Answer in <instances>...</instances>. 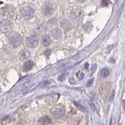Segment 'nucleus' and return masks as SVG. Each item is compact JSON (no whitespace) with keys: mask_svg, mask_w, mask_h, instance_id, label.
Segmentation results:
<instances>
[{"mask_svg":"<svg viewBox=\"0 0 125 125\" xmlns=\"http://www.w3.org/2000/svg\"><path fill=\"white\" fill-rule=\"evenodd\" d=\"M8 38L11 45L15 48L18 47L22 43V38L17 33H11L8 36Z\"/></svg>","mask_w":125,"mask_h":125,"instance_id":"obj_1","label":"nucleus"},{"mask_svg":"<svg viewBox=\"0 0 125 125\" xmlns=\"http://www.w3.org/2000/svg\"><path fill=\"white\" fill-rule=\"evenodd\" d=\"M21 15L25 20H30L35 15V11L31 7H24L21 10Z\"/></svg>","mask_w":125,"mask_h":125,"instance_id":"obj_2","label":"nucleus"},{"mask_svg":"<svg viewBox=\"0 0 125 125\" xmlns=\"http://www.w3.org/2000/svg\"><path fill=\"white\" fill-rule=\"evenodd\" d=\"M65 108L62 106H58L56 108L53 113V117L56 119H60L61 118L63 117L64 115L65 114Z\"/></svg>","mask_w":125,"mask_h":125,"instance_id":"obj_3","label":"nucleus"},{"mask_svg":"<svg viewBox=\"0 0 125 125\" xmlns=\"http://www.w3.org/2000/svg\"><path fill=\"white\" fill-rule=\"evenodd\" d=\"M13 28V24L11 21L7 20H4L0 23V29L3 32L10 31Z\"/></svg>","mask_w":125,"mask_h":125,"instance_id":"obj_4","label":"nucleus"},{"mask_svg":"<svg viewBox=\"0 0 125 125\" xmlns=\"http://www.w3.org/2000/svg\"><path fill=\"white\" fill-rule=\"evenodd\" d=\"M54 11V7L49 2L46 3L43 6V12L44 15H51Z\"/></svg>","mask_w":125,"mask_h":125,"instance_id":"obj_5","label":"nucleus"},{"mask_svg":"<svg viewBox=\"0 0 125 125\" xmlns=\"http://www.w3.org/2000/svg\"><path fill=\"white\" fill-rule=\"evenodd\" d=\"M39 41L38 39L34 37H29L26 40V44L29 48H35L38 45Z\"/></svg>","mask_w":125,"mask_h":125,"instance_id":"obj_6","label":"nucleus"},{"mask_svg":"<svg viewBox=\"0 0 125 125\" xmlns=\"http://www.w3.org/2000/svg\"><path fill=\"white\" fill-rule=\"evenodd\" d=\"M61 26L65 31H70L71 29L72 25L70 21L68 20H63L61 21Z\"/></svg>","mask_w":125,"mask_h":125,"instance_id":"obj_7","label":"nucleus"},{"mask_svg":"<svg viewBox=\"0 0 125 125\" xmlns=\"http://www.w3.org/2000/svg\"><path fill=\"white\" fill-rule=\"evenodd\" d=\"M51 34H52L53 37L56 39H60L62 36V32L60 28H53L51 31Z\"/></svg>","mask_w":125,"mask_h":125,"instance_id":"obj_8","label":"nucleus"},{"mask_svg":"<svg viewBox=\"0 0 125 125\" xmlns=\"http://www.w3.org/2000/svg\"><path fill=\"white\" fill-rule=\"evenodd\" d=\"M19 56H20V59L21 60H25L30 57V53L27 49H23L20 51Z\"/></svg>","mask_w":125,"mask_h":125,"instance_id":"obj_9","label":"nucleus"},{"mask_svg":"<svg viewBox=\"0 0 125 125\" xmlns=\"http://www.w3.org/2000/svg\"><path fill=\"white\" fill-rule=\"evenodd\" d=\"M38 123L41 125H47L51 123V120L48 116H44L39 119Z\"/></svg>","mask_w":125,"mask_h":125,"instance_id":"obj_10","label":"nucleus"},{"mask_svg":"<svg viewBox=\"0 0 125 125\" xmlns=\"http://www.w3.org/2000/svg\"><path fill=\"white\" fill-rule=\"evenodd\" d=\"M33 66H34V63L32 61H27L23 65V70L24 71H28L33 68Z\"/></svg>","mask_w":125,"mask_h":125,"instance_id":"obj_11","label":"nucleus"},{"mask_svg":"<svg viewBox=\"0 0 125 125\" xmlns=\"http://www.w3.org/2000/svg\"><path fill=\"white\" fill-rule=\"evenodd\" d=\"M42 43L44 46H48L51 43V39L48 35H44L42 37Z\"/></svg>","mask_w":125,"mask_h":125,"instance_id":"obj_12","label":"nucleus"},{"mask_svg":"<svg viewBox=\"0 0 125 125\" xmlns=\"http://www.w3.org/2000/svg\"><path fill=\"white\" fill-rule=\"evenodd\" d=\"M100 75H101V76L103 78H107L110 75V71L108 68H103L102 70L100 71Z\"/></svg>","mask_w":125,"mask_h":125,"instance_id":"obj_13","label":"nucleus"},{"mask_svg":"<svg viewBox=\"0 0 125 125\" xmlns=\"http://www.w3.org/2000/svg\"><path fill=\"white\" fill-rule=\"evenodd\" d=\"M92 28H93V26L90 23H87L83 25V29H84L85 32L87 33H89L91 31Z\"/></svg>","mask_w":125,"mask_h":125,"instance_id":"obj_14","label":"nucleus"},{"mask_svg":"<svg viewBox=\"0 0 125 125\" xmlns=\"http://www.w3.org/2000/svg\"><path fill=\"white\" fill-rule=\"evenodd\" d=\"M69 73H62L60 76H59L58 78V80L60 81H63L64 80H65L67 78V77L68 76Z\"/></svg>","mask_w":125,"mask_h":125,"instance_id":"obj_15","label":"nucleus"},{"mask_svg":"<svg viewBox=\"0 0 125 125\" xmlns=\"http://www.w3.org/2000/svg\"><path fill=\"white\" fill-rule=\"evenodd\" d=\"M73 104H75V106H76L78 109H80V110L83 111H86V109H85V108L83 107V106L81 105L80 103H79L76 102V101H74V102H73Z\"/></svg>","mask_w":125,"mask_h":125,"instance_id":"obj_16","label":"nucleus"},{"mask_svg":"<svg viewBox=\"0 0 125 125\" xmlns=\"http://www.w3.org/2000/svg\"><path fill=\"white\" fill-rule=\"evenodd\" d=\"M49 83H50V81H43V83H40L38 86H37V88H43V87H44V86H47V85H49Z\"/></svg>","mask_w":125,"mask_h":125,"instance_id":"obj_17","label":"nucleus"},{"mask_svg":"<svg viewBox=\"0 0 125 125\" xmlns=\"http://www.w3.org/2000/svg\"><path fill=\"white\" fill-rule=\"evenodd\" d=\"M89 106H90V107L91 108V109H93L94 111H97V109H96V106H95V105H94V103H93L92 101H89Z\"/></svg>","mask_w":125,"mask_h":125,"instance_id":"obj_18","label":"nucleus"},{"mask_svg":"<svg viewBox=\"0 0 125 125\" xmlns=\"http://www.w3.org/2000/svg\"><path fill=\"white\" fill-rule=\"evenodd\" d=\"M110 0H102L101 1V5L103 6H106L109 4Z\"/></svg>","mask_w":125,"mask_h":125,"instance_id":"obj_19","label":"nucleus"},{"mask_svg":"<svg viewBox=\"0 0 125 125\" xmlns=\"http://www.w3.org/2000/svg\"><path fill=\"white\" fill-rule=\"evenodd\" d=\"M114 94H115V91L113 90L112 93H111L110 97H109V101H112L113 100L114 98Z\"/></svg>","mask_w":125,"mask_h":125,"instance_id":"obj_20","label":"nucleus"},{"mask_svg":"<svg viewBox=\"0 0 125 125\" xmlns=\"http://www.w3.org/2000/svg\"><path fill=\"white\" fill-rule=\"evenodd\" d=\"M93 81H94V79H93V78H92V79H91V80H89L88 82V83H87V85H86V87H90V86L92 85V84H93Z\"/></svg>","mask_w":125,"mask_h":125,"instance_id":"obj_21","label":"nucleus"},{"mask_svg":"<svg viewBox=\"0 0 125 125\" xmlns=\"http://www.w3.org/2000/svg\"><path fill=\"white\" fill-rule=\"evenodd\" d=\"M51 52V51L50 49H48V50H46V51H44V54H45V55L48 58L49 56L50 55Z\"/></svg>","mask_w":125,"mask_h":125,"instance_id":"obj_22","label":"nucleus"},{"mask_svg":"<svg viewBox=\"0 0 125 125\" xmlns=\"http://www.w3.org/2000/svg\"><path fill=\"white\" fill-rule=\"evenodd\" d=\"M96 70V65H93L92 66H91V71L94 72L95 70Z\"/></svg>","mask_w":125,"mask_h":125,"instance_id":"obj_23","label":"nucleus"},{"mask_svg":"<svg viewBox=\"0 0 125 125\" xmlns=\"http://www.w3.org/2000/svg\"><path fill=\"white\" fill-rule=\"evenodd\" d=\"M84 76H85V75H84V73H81V75H80V76L79 77V80H83V78H84Z\"/></svg>","mask_w":125,"mask_h":125,"instance_id":"obj_24","label":"nucleus"},{"mask_svg":"<svg viewBox=\"0 0 125 125\" xmlns=\"http://www.w3.org/2000/svg\"><path fill=\"white\" fill-rule=\"evenodd\" d=\"M77 1H78V2L80 3H84V2L86 1V0H77Z\"/></svg>","mask_w":125,"mask_h":125,"instance_id":"obj_25","label":"nucleus"},{"mask_svg":"<svg viewBox=\"0 0 125 125\" xmlns=\"http://www.w3.org/2000/svg\"><path fill=\"white\" fill-rule=\"evenodd\" d=\"M88 67H89V64H88V63H86V64H85V68L87 69V68H88Z\"/></svg>","mask_w":125,"mask_h":125,"instance_id":"obj_26","label":"nucleus"},{"mask_svg":"<svg viewBox=\"0 0 125 125\" xmlns=\"http://www.w3.org/2000/svg\"><path fill=\"white\" fill-rule=\"evenodd\" d=\"M109 61H111V62H112V63H114V61H115L114 60L113 58H111L110 60H109Z\"/></svg>","mask_w":125,"mask_h":125,"instance_id":"obj_27","label":"nucleus"},{"mask_svg":"<svg viewBox=\"0 0 125 125\" xmlns=\"http://www.w3.org/2000/svg\"><path fill=\"white\" fill-rule=\"evenodd\" d=\"M0 59H1V56H0Z\"/></svg>","mask_w":125,"mask_h":125,"instance_id":"obj_28","label":"nucleus"}]
</instances>
